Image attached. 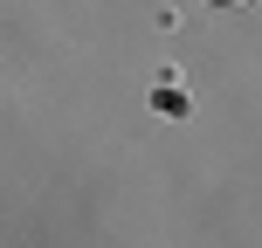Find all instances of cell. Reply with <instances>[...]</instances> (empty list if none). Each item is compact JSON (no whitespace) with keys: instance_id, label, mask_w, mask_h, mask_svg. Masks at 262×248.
<instances>
[{"instance_id":"obj_1","label":"cell","mask_w":262,"mask_h":248,"mask_svg":"<svg viewBox=\"0 0 262 248\" xmlns=\"http://www.w3.org/2000/svg\"><path fill=\"white\" fill-rule=\"evenodd\" d=\"M214 7H242V0H214Z\"/></svg>"}]
</instances>
